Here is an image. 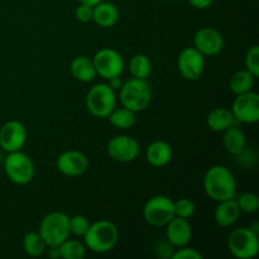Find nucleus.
<instances>
[{
    "label": "nucleus",
    "instance_id": "nucleus-1",
    "mask_svg": "<svg viewBox=\"0 0 259 259\" xmlns=\"http://www.w3.org/2000/svg\"><path fill=\"white\" fill-rule=\"evenodd\" d=\"M204 191L217 202L234 199L237 194V181L233 172L223 164L210 167L204 176Z\"/></svg>",
    "mask_w": 259,
    "mask_h": 259
},
{
    "label": "nucleus",
    "instance_id": "nucleus-2",
    "mask_svg": "<svg viewBox=\"0 0 259 259\" xmlns=\"http://www.w3.org/2000/svg\"><path fill=\"white\" fill-rule=\"evenodd\" d=\"M86 249L98 254H104L113 249L119 239V230L110 220H98L89 227L83 235Z\"/></svg>",
    "mask_w": 259,
    "mask_h": 259
},
{
    "label": "nucleus",
    "instance_id": "nucleus-3",
    "mask_svg": "<svg viewBox=\"0 0 259 259\" xmlns=\"http://www.w3.org/2000/svg\"><path fill=\"white\" fill-rule=\"evenodd\" d=\"M119 100L121 106L139 113L146 110L152 100V89L147 80L132 77L123 82L119 90Z\"/></svg>",
    "mask_w": 259,
    "mask_h": 259
},
{
    "label": "nucleus",
    "instance_id": "nucleus-4",
    "mask_svg": "<svg viewBox=\"0 0 259 259\" xmlns=\"http://www.w3.org/2000/svg\"><path fill=\"white\" fill-rule=\"evenodd\" d=\"M116 91L106 82H100L90 88L86 95V108L95 118L106 119L116 108Z\"/></svg>",
    "mask_w": 259,
    "mask_h": 259
},
{
    "label": "nucleus",
    "instance_id": "nucleus-5",
    "mask_svg": "<svg viewBox=\"0 0 259 259\" xmlns=\"http://www.w3.org/2000/svg\"><path fill=\"white\" fill-rule=\"evenodd\" d=\"M38 233L47 247L60 245L70 238V217L62 211H52L46 215L39 224Z\"/></svg>",
    "mask_w": 259,
    "mask_h": 259
},
{
    "label": "nucleus",
    "instance_id": "nucleus-6",
    "mask_svg": "<svg viewBox=\"0 0 259 259\" xmlns=\"http://www.w3.org/2000/svg\"><path fill=\"white\" fill-rule=\"evenodd\" d=\"M228 249L238 259L254 258L259 252L258 233L250 228H237L228 237Z\"/></svg>",
    "mask_w": 259,
    "mask_h": 259
},
{
    "label": "nucleus",
    "instance_id": "nucleus-7",
    "mask_svg": "<svg viewBox=\"0 0 259 259\" xmlns=\"http://www.w3.org/2000/svg\"><path fill=\"white\" fill-rule=\"evenodd\" d=\"M4 171L8 179L19 186L29 184L35 175L32 158L22 151L8 153L4 159Z\"/></svg>",
    "mask_w": 259,
    "mask_h": 259
},
{
    "label": "nucleus",
    "instance_id": "nucleus-8",
    "mask_svg": "<svg viewBox=\"0 0 259 259\" xmlns=\"http://www.w3.org/2000/svg\"><path fill=\"white\" fill-rule=\"evenodd\" d=\"M175 217L174 200L164 195L151 197L143 206V219L152 227H166Z\"/></svg>",
    "mask_w": 259,
    "mask_h": 259
},
{
    "label": "nucleus",
    "instance_id": "nucleus-9",
    "mask_svg": "<svg viewBox=\"0 0 259 259\" xmlns=\"http://www.w3.org/2000/svg\"><path fill=\"white\" fill-rule=\"evenodd\" d=\"M93 62L95 66L96 75H99L104 80L121 76L125 67L123 56L113 48L99 50L94 56Z\"/></svg>",
    "mask_w": 259,
    "mask_h": 259
},
{
    "label": "nucleus",
    "instance_id": "nucleus-10",
    "mask_svg": "<svg viewBox=\"0 0 259 259\" xmlns=\"http://www.w3.org/2000/svg\"><path fill=\"white\" fill-rule=\"evenodd\" d=\"M235 121L243 124H255L259 120V95L254 91L237 95L232 105Z\"/></svg>",
    "mask_w": 259,
    "mask_h": 259
},
{
    "label": "nucleus",
    "instance_id": "nucleus-11",
    "mask_svg": "<svg viewBox=\"0 0 259 259\" xmlns=\"http://www.w3.org/2000/svg\"><path fill=\"white\" fill-rule=\"evenodd\" d=\"M177 67L185 80H199L205 70V56L194 46L184 48L177 58Z\"/></svg>",
    "mask_w": 259,
    "mask_h": 259
},
{
    "label": "nucleus",
    "instance_id": "nucleus-12",
    "mask_svg": "<svg viewBox=\"0 0 259 259\" xmlns=\"http://www.w3.org/2000/svg\"><path fill=\"white\" fill-rule=\"evenodd\" d=\"M106 151L114 161L129 163L138 158L139 153H141V146L133 137L120 134V136L113 137L109 141Z\"/></svg>",
    "mask_w": 259,
    "mask_h": 259
},
{
    "label": "nucleus",
    "instance_id": "nucleus-13",
    "mask_svg": "<svg viewBox=\"0 0 259 259\" xmlns=\"http://www.w3.org/2000/svg\"><path fill=\"white\" fill-rule=\"evenodd\" d=\"M27 143V128L19 120H8L0 128V147L4 152L22 151Z\"/></svg>",
    "mask_w": 259,
    "mask_h": 259
},
{
    "label": "nucleus",
    "instance_id": "nucleus-14",
    "mask_svg": "<svg viewBox=\"0 0 259 259\" xmlns=\"http://www.w3.org/2000/svg\"><path fill=\"white\" fill-rule=\"evenodd\" d=\"M194 47L205 57L219 55L224 48V37L212 27H202L195 33Z\"/></svg>",
    "mask_w": 259,
    "mask_h": 259
},
{
    "label": "nucleus",
    "instance_id": "nucleus-15",
    "mask_svg": "<svg viewBox=\"0 0 259 259\" xmlns=\"http://www.w3.org/2000/svg\"><path fill=\"white\" fill-rule=\"evenodd\" d=\"M56 167L66 177L82 176L89 168V158L83 152L70 149L58 156Z\"/></svg>",
    "mask_w": 259,
    "mask_h": 259
},
{
    "label": "nucleus",
    "instance_id": "nucleus-16",
    "mask_svg": "<svg viewBox=\"0 0 259 259\" xmlns=\"http://www.w3.org/2000/svg\"><path fill=\"white\" fill-rule=\"evenodd\" d=\"M166 237L172 247H185L191 242L192 227L189 219L175 217L166 225Z\"/></svg>",
    "mask_w": 259,
    "mask_h": 259
},
{
    "label": "nucleus",
    "instance_id": "nucleus-17",
    "mask_svg": "<svg viewBox=\"0 0 259 259\" xmlns=\"http://www.w3.org/2000/svg\"><path fill=\"white\" fill-rule=\"evenodd\" d=\"M240 217V210L235 199L224 200V201L218 202V206L215 207L214 220L217 225L220 228H229L238 222Z\"/></svg>",
    "mask_w": 259,
    "mask_h": 259
},
{
    "label": "nucleus",
    "instance_id": "nucleus-18",
    "mask_svg": "<svg viewBox=\"0 0 259 259\" xmlns=\"http://www.w3.org/2000/svg\"><path fill=\"white\" fill-rule=\"evenodd\" d=\"M174 151L168 142L154 141L147 148V161L153 167H164L171 162Z\"/></svg>",
    "mask_w": 259,
    "mask_h": 259
},
{
    "label": "nucleus",
    "instance_id": "nucleus-19",
    "mask_svg": "<svg viewBox=\"0 0 259 259\" xmlns=\"http://www.w3.org/2000/svg\"><path fill=\"white\" fill-rule=\"evenodd\" d=\"M119 9L114 3L100 2L94 7L93 20L101 28H111L118 23Z\"/></svg>",
    "mask_w": 259,
    "mask_h": 259
},
{
    "label": "nucleus",
    "instance_id": "nucleus-20",
    "mask_svg": "<svg viewBox=\"0 0 259 259\" xmlns=\"http://www.w3.org/2000/svg\"><path fill=\"white\" fill-rule=\"evenodd\" d=\"M224 136H223V144H224L225 151L232 156H239L244 152L247 146V139H245L244 132L238 126H229L225 129Z\"/></svg>",
    "mask_w": 259,
    "mask_h": 259
},
{
    "label": "nucleus",
    "instance_id": "nucleus-21",
    "mask_svg": "<svg viewBox=\"0 0 259 259\" xmlns=\"http://www.w3.org/2000/svg\"><path fill=\"white\" fill-rule=\"evenodd\" d=\"M70 70L73 77L81 82H91L98 76L93 58H89L86 56H77L73 58L71 61Z\"/></svg>",
    "mask_w": 259,
    "mask_h": 259
},
{
    "label": "nucleus",
    "instance_id": "nucleus-22",
    "mask_svg": "<svg viewBox=\"0 0 259 259\" xmlns=\"http://www.w3.org/2000/svg\"><path fill=\"white\" fill-rule=\"evenodd\" d=\"M235 119L233 116V113L230 109L228 108H215L207 114L206 124L212 132H218V133H223L225 129L229 126L234 125Z\"/></svg>",
    "mask_w": 259,
    "mask_h": 259
},
{
    "label": "nucleus",
    "instance_id": "nucleus-23",
    "mask_svg": "<svg viewBox=\"0 0 259 259\" xmlns=\"http://www.w3.org/2000/svg\"><path fill=\"white\" fill-rule=\"evenodd\" d=\"M255 77L248 70H239L230 77L229 88L235 95L249 93L253 90Z\"/></svg>",
    "mask_w": 259,
    "mask_h": 259
},
{
    "label": "nucleus",
    "instance_id": "nucleus-24",
    "mask_svg": "<svg viewBox=\"0 0 259 259\" xmlns=\"http://www.w3.org/2000/svg\"><path fill=\"white\" fill-rule=\"evenodd\" d=\"M106 119H109L114 128L124 131V129L132 128L136 124V113L121 106V108L114 109Z\"/></svg>",
    "mask_w": 259,
    "mask_h": 259
},
{
    "label": "nucleus",
    "instance_id": "nucleus-25",
    "mask_svg": "<svg viewBox=\"0 0 259 259\" xmlns=\"http://www.w3.org/2000/svg\"><path fill=\"white\" fill-rule=\"evenodd\" d=\"M129 72L133 77L147 80L152 72V62L146 55L138 53L129 61Z\"/></svg>",
    "mask_w": 259,
    "mask_h": 259
},
{
    "label": "nucleus",
    "instance_id": "nucleus-26",
    "mask_svg": "<svg viewBox=\"0 0 259 259\" xmlns=\"http://www.w3.org/2000/svg\"><path fill=\"white\" fill-rule=\"evenodd\" d=\"M23 249L30 257H40L47 249V244L38 232H29L23 238Z\"/></svg>",
    "mask_w": 259,
    "mask_h": 259
},
{
    "label": "nucleus",
    "instance_id": "nucleus-27",
    "mask_svg": "<svg viewBox=\"0 0 259 259\" xmlns=\"http://www.w3.org/2000/svg\"><path fill=\"white\" fill-rule=\"evenodd\" d=\"M58 247L62 259H82L86 255V245L80 240L67 238Z\"/></svg>",
    "mask_w": 259,
    "mask_h": 259
},
{
    "label": "nucleus",
    "instance_id": "nucleus-28",
    "mask_svg": "<svg viewBox=\"0 0 259 259\" xmlns=\"http://www.w3.org/2000/svg\"><path fill=\"white\" fill-rule=\"evenodd\" d=\"M240 212L244 214H254L259 207V199L254 192H244L237 200Z\"/></svg>",
    "mask_w": 259,
    "mask_h": 259
},
{
    "label": "nucleus",
    "instance_id": "nucleus-29",
    "mask_svg": "<svg viewBox=\"0 0 259 259\" xmlns=\"http://www.w3.org/2000/svg\"><path fill=\"white\" fill-rule=\"evenodd\" d=\"M175 202V214L176 217L185 218V219H189L196 211V205L192 200L186 199V197H182V199H179Z\"/></svg>",
    "mask_w": 259,
    "mask_h": 259
},
{
    "label": "nucleus",
    "instance_id": "nucleus-30",
    "mask_svg": "<svg viewBox=\"0 0 259 259\" xmlns=\"http://www.w3.org/2000/svg\"><path fill=\"white\" fill-rule=\"evenodd\" d=\"M245 70L249 71L254 77L259 76V47L258 46H253L245 53L244 58Z\"/></svg>",
    "mask_w": 259,
    "mask_h": 259
},
{
    "label": "nucleus",
    "instance_id": "nucleus-31",
    "mask_svg": "<svg viewBox=\"0 0 259 259\" xmlns=\"http://www.w3.org/2000/svg\"><path fill=\"white\" fill-rule=\"evenodd\" d=\"M90 227V222L83 215H73L70 218V233L75 237L82 238Z\"/></svg>",
    "mask_w": 259,
    "mask_h": 259
},
{
    "label": "nucleus",
    "instance_id": "nucleus-32",
    "mask_svg": "<svg viewBox=\"0 0 259 259\" xmlns=\"http://www.w3.org/2000/svg\"><path fill=\"white\" fill-rule=\"evenodd\" d=\"M172 259H202L201 253L195 248H190L187 245L177 248L176 252L171 254Z\"/></svg>",
    "mask_w": 259,
    "mask_h": 259
},
{
    "label": "nucleus",
    "instance_id": "nucleus-33",
    "mask_svg": "<svg viewBox=\"0 0 259 259\" xmlns=\"http://www.w3.org/2000/svg\"><path fill=\"white\" fill-rule=\"evenodd\" d=\"M93 13H94V7L88 4H82L80 3L77 8H76V19L81 23H88L93 20Z\"/></svg>",
    "mask_w": 259,
    "mask_h": 259
},
{
    "label": "nucleus",
    "instance_id": "nucleus-34",
    "mask_svg": "<svg viewBox=\"0 0 259 259\" xmlns=\"http://www.w3.org/2000/svg\"><path fill=\"white\" fill-rule=\"evenodd\" d=\"M212 2H214V0H189L191 7H194L195 9L199 10H204L207 9L209 7H211Z\"/></svg>",
    "mask_w": 259,
    "mask_h": 259
},
{
    "label": "nucleus",
    "instance_id": "nucleus-35",
    "mask_svg": "<svg viewBox=\"0 0 259 259\" xmlns=\"http://www.w3.org/2000/svg\"><path fill=\"white\" fill-rule=\"evenodd\" d=\"M108 81V85L110 86L111 89H113L114 91H119L120 90V88H121V85H123V81H121V78H120V76H116V77H111V78H109V80H106Z\"/></svg>",
    "mask_w": 259,
    "mask_h": 259
},
{
    "label": "nucleus",
    "instance_id": "nucleus-36",
    "mask_svg": "<svg viewBox=\"0 0 259 259\" xmlns=\"http://www.w3.org/2000/svg\"><path fill=\"white\" fill-rule=\"evenodd\" d=\"M47 248H48V255H50V258L52 259L61 258V252L58 245H51V247H47Z\"/></svg>",
    "mask_w": 259,
    "mask_h": 259
},
{
    "label": "nucleus",
    "instance_id": "nucleus-37",
    "mask_svg": "<svg viewBox=\"0 0 259 259\" xmlns=\"http://www.w3.org/2000/svg\"><path fill=\"white\" fill-rule=\"evenodd\" d=\"M80 3H82V4H88V5H91V7H95L96 4H99L100 2H103V0H78Z\"/></svg>",
    "mask_w": 259,
    "mask_h": 259
}]
</instances>
